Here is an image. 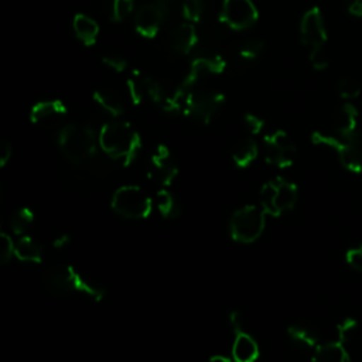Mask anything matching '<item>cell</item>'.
Returning a JSON list of instances; mask_svg holds the SVG:
<instances>
[{
  "mask_svg": "<svg viewBox=\"0 0 362 362\" xmlns=\"http://www.w3.org/2000/svg\"><path fill=\"white\" fill-rule=\"evenodd\" d=\"M99 147L106 156L129 165L141 148L139 132L124 120H112L102 126L98 134Z\"/></svg>",
  "mask_w": 362,
  "mask_h": 362,
  "instance_id": "1",
  "label": "cell"
},
{
  "mask_svg": "<svg viewBox=\"0 0 362 362\" xmlns=\"http://www.w3.org/2000/svg\"><path fill=\"white\" fill-rule=\"evenodd\" d=\"M42 283L48 293L58 297H65L75 291L83 293L95 301H100L105 297L103 288L82 277L81 273L69 264H55L48 267L42 276Z\"/></svg>",
  "mask_w": 362,
  "mask_h": 362,
  "instance_id": "2",
  "label": "cell"
},
{
  "mask_svg": "<svg viewBox=\"0 0 362 362\" xmlns=\"http://www.w3.org/2000/svg\"><path fill=\"white\" fill-rule=\"evenodd\" d=\"M57 143L64 157L74 164H82L93 157L99 144L95 132L89 126L79 123L65 124L58 132Z\"/></svg>",
  "mask_w": 362,
  "mask_h": 362,
  "instance_id": "3",
  "label": "cell"
},
{
  "mask_svg": "<svg viewBox=\"0 0 362 362\" xmlns=\"http://www.w3.org/2000/svg\"><path fill=\"white\" fill-rule=\"evenodd\" d=\"M297 198V185L281 177H276L267 181L260 189V206L266 215L274 218L293 209Z\"/></svg>",
  "mask_w": 362,
  "mask_h": 362,
  "instance_id": "4",
  "label": "cell"
},
{
  "mask_svg": "<svg viewBox=\"0 0 362 362\" xmlns=\"http://www.w3.org/2000/svg\"><path fill=\"white\" fill-rule=\"evenodd\" d=\"M112 209L127 219H144L153 209V201L139 185H122L112 195Z\"/></svg>",
  "mask_w": 362,
  "mask_h": 362,
  "instance_id": "5",
  "label": "cell"
},
{
  "mask_svg": "<svg viewBox=\"0 0 362 362\" xmlns=\"http://www.w3.org/2000/svg\"><path fill=\"white\" fill-rule=\"evenodd\" d=\"M311 141L318 146H327L337 151L338 160L344 168L351 173H362V136L354 139H342L339 136L327 134L322 132H314Z\"/></svg>",
  "mask_w": 362,
  "mask_h": 362,
  "instance_id": "6",
  "label": "cell"
},
{
  "mask_svg": "<svg viewBox=\"0 0 362 362\" xmlns=\"http://www.w3.org/2000/svg\"><path fill=\"white\" fill-rule=\"evenodd\" d=\"M266 226V212L257 205H245L235 211L229 221V232L233 240L252 243L260 238Z\"/></svg>",
  "mask_w": 362,
  "mask_h": 362,
  "instance_id": "7",
  "label": "cell"
},
{
  "mask_svg": "<svg viewBox=\"0 0 362 362\" xmlns=\"http://www.w3.org/2000/svg\"><path fill=\"white\" fill-rule=\"evenodd\" d=\"M225 103V95L218 90H189L184 115L192 120L208 124Z\"/></svg>",
  "mask_w": 362,
  "mask_h": 362,
  "instance_id": "8",
  "label": "cell"
},
{
  "mask_svg": "<svg viewBox=\"0 0 362 362\" xmlns=\"http://www.w3.org/2000/svg\"><path fill=\"white\" fill-rule=\"evenodd\" d=\"M259 18V11L252 0H223L219 21L235 31L250 28Z\"/></svg>",
  "mask_w": 362,
  "mask_h": 362,
  "instance_id": "9",
  "label": "cell"
},
{
  "mask_svg": "<svg viewBox=\"0 0 362 362\" xmlns=\"http://www.w3.org/2000/svg\"><path fill=\"white\" fill-rule=\"evenodd\" d=\"M264 160L279 168L290 167L296 158V146L284 130H274L263 137Z\"/></svg>",
  "mask_w": 362,
  "mask_h": 362,
  "instance_id": "10",
  "label": "cell"
},
{
  "mask_svg": "<svg viewBox=\"0 0 362 362\" xmlns=\"http://www.w3.org/2000/svg\"><path fill=\"white\" fill-rule=\"evenodd\" d=\"M177 175H178V165L170 148L164 144L157 146L154 153L150 157L147 177L153 182L161 185V188H167L173 184Z\"/></svg>",
  "mask_w": 362,
  "mask_h": 362,
  "instance_id": "11",
  "label": "cell"
},
{
  "mask_svg": "<svg viewBox=\"0 0 362 362\" xmlns=\"http://www.w3.org/2000/svg\"><path fill=\"white\" fill-rule=\"evenodd\" d=\"M129 98L132 103L140 105L144 100H151L154 103H161L164 98V90L161 85L153 79L151 76L146 75L139 69H133L126 81Z\"/></svg>",
  "mask_w": 362,
  "mask_h": 362,
  "instance_id": "12",
  "label": "cell"
},
{
  "mask_svg": "<svg viewBox=\"0 0 362 362\" xmlns=\"http://www.w3.org/2000/svg\"><path fill=\"white\" fill-rule=\"evenodd\" d=\"M300 38L310 49L324 48L328 35L322 13L318 7H311L303 14L300 21Z\"/></svg>",
  "mask_w": 362,
  "mask_h": 362,
  "instance_id": "13",
  "label": "cell"
},
{
  "mask_svg": "<svg viewBox=\"0 0 362 362\" xmlns=\"http://www.w3.org/2000/svg\"><path fill=\"white\" fill-rule=\"evenodd\" d=\"M167 8L157 0L144 3L140 6L134 14V28L136 31L147 40L154 38L161 30L163 21L165 18Z\"/></svg>",
  "mask_w": 362,
  "mask_h": 362,
  "instance_id": "14",
  "label": "cell"
},
{
  "mask_svg": "<svg viewBox=\"0 0 362 362\" xmlns=\"http://www.w3.org/2000/svg\"><path fill=\"white\" fill-rule=\"evenodd\" d=\"M226 61L221 54H204L191 59L188 72L182 81V86L187 89L194 88L204 76L219 75L225 71Z\"/></svg>",
  "mask_w": 362,
  "mask_h": 362,
  "instance_id": "15",
  "label": "cell"
},
{
  "mask_svg": "<svg viewBox=\"0 0 362 362\" xmlns=\"http://www.w3.org/2000/svg\"><path fill=\"white\" fill-rule=\"evenodd\" d=\"M66 112V105L59 99L40 100L30 109V122L33 124L47 126L62 119Z\"/></svg>",
  "mask_w": 362,
  "mask_h": 362,
  "instance_id": "16",
  "label": "cell"
},
{
  "mask_svg": "<svg viewBox=\"0 0 362 362\" xmlns=\"http://www.w3.org/2000/svg\"><path fill=\"white\" fill-rule=\"evenodd\" d=\"M199 41L198 30L194 23L182 21L177 24L170 33V45L171 48L182 55H188L197 47Z\"/></svg>",
  "mask_w": 362,
  "mask_h": 362,
  "instance_id": "17",
  "label": "cell"
},
{
  "mask_svg": "<svg viewBox=\"0 0 362 362\" xmlns=\"http://www.w3.org/2000/svg\"><path fill=\"white\" fill-rule=\"evenodd\" d=\"M358 109L351 102H345L335 115V134L342 139H354L359 136L361 133L358 126Z\"/></svg>",
  "mask_w": 362,
  "mask_h": 362,
  "instance_id": "18",
  "label": "cell"
},
{
  "mask_svg": "<svg viewBox=\"0 0 362 362\" xmlns=\"http://www.w3.org/2000/svg\"><path fill=\"white\" fill-rule=\"evenodd\" d=\"M99 30L100 28L96 20L88 14L76 13L72 18V31L85 47H92L96 44Z\"/></svg>",
  "mask_w": 362,
  "mask_h": 362,
  "instance_id": "19",
  "label": "cell"
},
{
  "mask_svg": "<svg viewBox=\"0 0 362 362\" xmlns=\"http://www.w3.org/2000/svg\"><path fill=\"white\" fill-rule=\"evenodd\" d=\"M232 356L235 362H256L259 358L257 342L245 331L235 334Z\"/></svg>",
  "mask_w": 362,
  "mask_h": 362,
  "instance_id": "20",
  "label": "cell"
},
{
  "mask_svg": "<svg viewBox=\"0 0 362 362\" xmlns=\"http://www.w3.org/2000/svg\"><path fill=\"white\" fill-rule=\"evenodd\" d=\"M313 362H351L345 344L337 341L318 344L314 348Z\"/></svg>",
  "mask_w": 362,
  "mask_h": 362,
  "instance_id": "21",
  "label": "cell"
},
{
  "mask_svg": "<svg viewBox=\"0 0 362 362\" xmlns=\"http://www.w3.org/2000/svg\"><path fill=\"white\" fill-rule=\"evenodd\" d=\"M92 99L103 112L112 117H120L126 110L122 96L112 89H96L92 93Z\"/></svg>",
  "mask_w": 362,
  "mask_h": 362,
  "instance_id": "22",
  "label": "cell"
},
{
  "mask_svg": "<svg viewBox=\"0 0 362 362\" xmlns=\"http://www.w3.org/2000/svg\"><path fill=\"white\" fill-rule=\"evenodd\" d=\"M14 256L21 262L41 263L42 262V247L31 236H23L16 242Z\"/></svg>",
  "mask_w": 362,
  "mask_h": 362,
  "instance_id": "23",
  "label": "cell"
},
{
  "mask_svg": "<svg viewBox=\"0 0 362 362\" xmlns=\"http://www.w3.org/2000/svg\"><path fill=\"white\" fill-rule=\"evenodd\" d=\"M257 154H259L257 143L253 139H243L232 150V160L236 167L246 168L257 158Z\"/></svg>",
  "mask_w": 362,
  "mask_h": 362,
  "instance_id": "24",
  "label": "cell"
},
{
  "mask_svg": "<svg viewBox=\"0 0 362 362\" xmlns=\"http://www.w3.org/2000/svg\"><path fill=\"white\" fill-rule=\"evenodd\" d=\"M156 206L163 218L174 219L181 214V206L175 195L167 188H160L156 194Z\"/></svg>",
  "mask_w": 362,
  "mask_h": 362,
  "instance_id": "25",
  "label": "cell"
},
{
  "mask_svg": "<svg viewBox=\"0 0 362 362\" xmlns=\"http://www.w3.org/2000/svg\"><path fill=\"white\" fill-rule=\"evenodd\" d=\"M287 334L290 337V339L303 346V348H308V349H314L320 342H318V335L315 334V331H313L310 327L304 325V324H293L287 328Z\"/></svg>",
  "mask_w": 362,
  "mask_h": 362,
  "instance_id": "26",
  "label": "cell"
},
{
  "mask_svg": "<svg viewBox=\"0 0 362 362\" xmlns=\"http://www.w3.org/2000/svg\"><path fill=\"white\" fill-rule=\"evenodd\" d=\"M188 93H189V89L180 85L170 95H164V98L160 103L163 110H165L167 113H182L184 115Z\"/></svg>",
  "mask_w": 362,
  "mask_h": 362,
  "instance_id": "27",
  "label": "cell"
},
{
  "mask_svg": "<svg viewBox=\"0 0 362 362\" xmlns=\"http://www.w3.org/2000/svg\"><path fill=\"white\" fill-rule=\"evenodd\" d=\"M33 222H34V212L27 206H21V208H17L10 215L8 226L14 235H23L30 229Z\"/></svg>",
  "mask_w": 362,
  "mask_h": 362,
  "instance_id": "28",
  "label": "cell"
},
{
  "mask_svg": "<svg viewBox=\"0 0 362 362\" xmlns=\"http://www.w3.org/2000/svg\"><path fill=\"white\" fill-rule=\"evenodd\" d=\"M205 10V1L204 0H184L181 4V14L185 21L189 23H199L202 20Z\"/></svg>",
  "mask_w": 362,
  "mask_h": 362,
  "instance_id": "29",
  "label": "cell"
},
{
  "mask_svg": "<svg viewBox=\"0 0 362 362\" xmlns=\"http://www.w3.org/2000/svg\"><path fill=\"white\" fill-rule=\"evenodd\" d=\"M263 49H264V42L262 40L249 38L240 44L238 52H239L240 58L252 61V59L259 58L263 54Z\"/></svg>",
  "mask_w": 362,
  "mask_h": 362,
  "instance_id": "30",
  "label": "cell"
},
{
  "mask_svg": "<svg viewBox=\"0 0 362 362\" xmlns=\"http://www.w3.org/2000/svg\"><path fill=\"white\" fill-rule=\"evenodd\" d=\"M134 10V0H112L110 16L112 20L120 23L126 20Z\"/></svg>",
  "mask_w": 362,
  "mask_h": 362,
  "instance_id": "31",
  "label": "cell"
},
{
  "mask_svg": "<svg viewBox=\"0 0 362 362\" xmlns=\"http://www.w3.org/2000/svg\"><path fill=\"white\" fill-rule=\"evenodd\" d=\"M338 95L345 100H352L359 96L361 93V85L351 78H342L337 85Z\"/></svg>",
  "mask_w": 362,
  "mask_h": 362,
  "instance_id": "32",
  "label": "cell"
},
{
  "mask_svg": "<svg viewBox=\"0 0 362 362\" xmlns=\"http://www.w3.org/2000/svg\"><path fill=\"white\" fill-rule=\"evenodd\" d=\"M358 329V321L352 317H348L345 320H342L338 325H337V337L338 341L342 344H346L352 335L356 332Z\"/></svg>",
  "mask_w": 362,
  "mask_h": 362,
  "instance_id": "33",
  "label": "cell"
},
{
  "mask_svg": "<svg viewBox=\"0 0 362 362\" xmlns=\"http://www.w3.org/2000/svg\"><path fill=\"white\" fill-rule=\"evenodd\" d=\"M0 240H1V246H0V262L3 264H6L7 262L11 260V257L14 256V249H16V243L13 242L11 236L6 232H1L0 235Z\"/></svg>",
  "mask_w": 362,
  "mask_h": 362,
  "instance_id": "34",
  "label": "cell"
},
{
  "mask_svg": "<svg viewBox=\"0 0 362 362\" xmlns=\"http://www.w3.org/2000/svg\"><path fill=\"white\" fill-rule=\"evenodd\" d=\"M308 59L311 62V66L317 71H324L328 68L329 65V59L328 55L325 52L324 48H315V49H310V55Z\"/></svg>",
  "mask_w": 362,
  "mask_h": 362,
  "instance_id": "35",
  "label": "cell"
},
{
  "mask_svg": "<svg viewBox=\"0 0 362 362\" xmlns=\"http://www.w3.org/2000/svg\"><path fill=\"white\" fill-rule=\"evenodd\" d=\"M102 64L116 74H123L127 69V61L120 55H105Z\"/></svg>",
  "mask_w": 362,
  "mask_h": 362,
  "instance_id": "36",
  "label": "cell"
},
{
  "mask_svg": "<svg viewBox=\"0 0 362 362\" xmlns=\"http://www.w3.org/2000/svg\"><path fill=\"white\" fill-rule=\"evenodd\" d=\"M243 122L252 134H259L264 129V120L255 113H246L243 116Z\"/></svg>",
  "mask_w": 362,
  "mask_h": 362,
  "instance_id": "37",
  "label": "cell"
},
{
  "mask_svg": "<svg viewBox=\"0 0 362 362\" xmlns=\"http://www.w3.org/2000/svg\"><path fill=\"white\" fill-rule=\"evenodd\" d=\"M345 260L346 263L356 272H362V253L358 247L349 249L345 253Z\"/></svg>",
  "mask_w": 362,
  "mask_h": 362,
  "instance_id": "38",
  "label": "cell"
},
{
  "mask_svg": "<svg viewBox=\"0 0 362 362\" xmlns=\"http://www.w3.org/2000/svg\"><path fill=\"white\" fill-rule=\"evenodd\" d=\"M13 154V146L7 140L0 141V165H6Z\"/></svg>",
  "mask_w": 362,
  "mask_h": 362,
  "instance_id": "39",
  "label": "cell"
},
{
  "mask_svg": "<svg viewBox=\"0 0 362 362\" xmlns=\"http://www.w3.org/2000/svg\"><path fill=\"white\" fill-rule=\"evenodd\" d=\"M228 320H229L230 328H232V331H233L235 334L243 331V329H242V322H243V321H242V314H240V311H236V310L230 311Z\"/></svg>",
  "mask_w": 362,
  "mask_h": 362,
  "instance_id": "40",
  "label": "cell"
},
{
  "mask_svg": "<svg viewBox=\"0 0 362 362\" xmlns=\"http://www.w3.org/2000/svg\"><path fill=\"white\" fill-rule=\"evenodd\" d=\"M346 8L349 14L355 17H362V0H349Z\"/></svg>",
  "mask_w": 362,
  "mask_h": 362,
  "instance_id": "41",
  "label": "cell"
},
{
  "mask_svg": "<svg viewBox=\"0 0 362 362\" xmlns=\"http://www.w3.org/2000/svg\"><path fill=\"white\" fill-rule=\"evenodd\" d=\"M69 243V236L68 235H59L55 240H54V246L55 247H62L65 245Z\"/></svg>",
  "mask_w": 362,
  "mask_h": 362,
  "instance_id": "42",
  "label": "cell"
},
{
  "mask_svg": "<svg viewBox=\"0 0 362 362\" xmlns=\"http://www.w3.org/2000/svg\"><path fill=\"white\" fill-rule=\"evenodd\" d=\"M209 362H232L229 358L222 356V355H214L209 358Z\"/></svg>",
  "mask_w": 362,
  "mask_h": 362,
  "instance_id": "43",
  "label": "cell"
}]
</instances>
